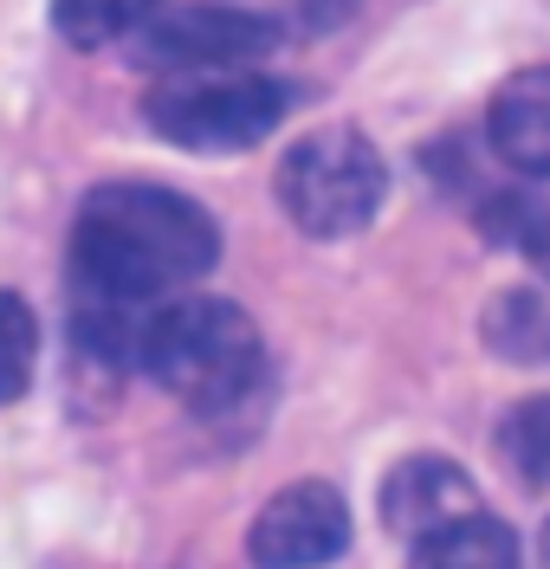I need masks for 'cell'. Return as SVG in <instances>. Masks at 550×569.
Segmentation results:
<instances>
[{
  "mask_svg": "<svg viewBox=\"0 0 550 569\" xmlns=\"http://www.w3.org/2000/svg\"><path fill=\"white\" fill-rule=\"evenodd\" d=\"M220 227L201 201L156 181H104L84 194L72 227V284L91 305L149 311L169 291L214 272Z\"/></svg>",
  "mask_w": 550,
  "mask_h": 569,
  "instance_id": "1",
  "label": "cell"
},
{
  "mask_svg": "<svg viewBox=\"0 0 550 569\" xmlns=\"http://www.w3.org/2000/svg\"><path fill=\"white\" fill-rule=\"evenodd\" d=\"M143 369L176 401H188L194 415H220V408H233L259 382L266 343H259V323L233 298L182 291V298H169V305L149 311Z\"/></svg>",
  "mask_w": 550,
  "mask_h": 569,
  "instance_id": "2",
  "label": "cell"
},
{
  "mask_svg": "<svg viewBox=\"0 0 550 569\" xmlns=\"http://www.w3.org/2000/svg\"><path fill=\"white\" fill-rule=\"evenodd\" d=\"M389 201V162L350 123L311 130L279 162V208L304 240H357Z\"/></svg>",
  "mask_w": 550,
  "mask_h": 569,
  "instance_id": "3",
  "label": "cell"
},
{
  "mask_svg": "<svg viewBox=\"0 0 550 569\" xmlns=\"http://www.w3.org/2000/svg\"><path fill=\"white\" fill-rule=\"evenodd\" d=\"M292 110V84L266 71H182L143 98L149 130L194 156H233L266 142Z\"/></svg>",
  "mask_w": 550,
  "mask_h": 569,
  "instance_id": "4",
  "label": "cell"
},
{
  "mask_svg": "<svg viewBox=\"0 0 550 569\" xmlns=\"http://www.w3.org/2000/svg\"><path fill=\"white\" fill-rule=\"evenodd\" d=\"M350 550V505L324 479H298L259 505L247 557L253 569H324Z\"/></svg>",
  "mask_w": 550,
  "mask_h": 569,
  "instance_id": "5",
  "label": "cell"
},
{
  "mask_svg": "<svg viewBox=\"0 0 550 569\" xmlns=\"http://www.w3.org/2000/svg\"><path fill=\"white\" fill-rule=\"evenodd\" d=\"M137 46H143V66L182 78V71H247L279 46V33L233 7H162L137 33Z\"/></svg>",
  "mask_w": 550,
  "mask_h": 569,
  "instance_id": "6",
  "label": "cell"
},
{
  "mask_svg": "<svg viewBox=\"0 0 550 569\" xmlns=\"http://www.w3.org/2000/svg\"><path fill=\"white\" fill-rule=\"evenodd\" d=\"M473 511H479L473 472L460 460H447V453H408L382 472V525L402 543H421V537L447 531Z\"/></svg>",
  "mask_w": 550,
  "mask_h": 569,
  "instance_id": "7",
  "label": "cell"
},
{
  "mask_svg": "<svg viewBox=\"0 0 550 569\" xmlns=\"http://www.w3.org/2000/svg\"><path fill=\"white\" fill-rule=\"evenodd\" d=\"M486 137L518 176H550V66L512 71L486 110Z\"/></svg>",
  "mask_w": 550,
  "mask_h": 569,
  "instance_id": "8",
  "label": "cell"
},
{
  "mask_svg": "<svg viewBox=\"0 0 550 569\" xmlns=\"http://www.w3.org/2000/svg\"><path fill=\"white\" fill-rule=\"evenodd\" d=\"M408 569H518V537L492 511H473L447 531L408 543Z\"/></svg>",
  "mask_w": 550,
  "mask_h": 569,
  "instance_id": "9",
  "label": "cell"
},
{
  "mask_svg": "<svg viewBox=\"0 0 550 569\" xmlns=\"http://www.w3.org/2000/svg\"><path fill=\"white\" fill-rule=\"evenodd\" d=\"M162 13V0H52V27L66 46H117V39H137Z\"/></svg>",
  "mask_w": 550,
  "mask_h": 569,
  "instance_id": "10",
  "label": "cell"
},
{
  "mask_svg": "<svg viewBox=\"0 0 550 569\" xmlns=\"http://www.w3.org/2000/svg\"><path fill=\"white\" fill-rule=\"evenodd\" d=\"M486 343L518 356V362L550 356V305L538 298V291H506V298L486 311Z\"/></svg>",
  "mask_w": 550,
  "mask_h": 569,
  "instance_id": "11",
  "label": "cell"
},
{
  "mask_svg": "<svg viewBox=\"0 0 550 569\" xmlns=\"http://www.w3.org/2000/svg\"><path fill=\"white\" fill-rule=\"evenodd\" d=\"M499 453H506V466L524 486H550V395L518 401L499 421Z\"/></svg>",
  "mask_w": 550,
  "mask_h": 569,
  "instance_id": "12",
  "label": "cell"
},
{
  "mask_svg": "<svg viewBox=\"0 0 550 569\" xmlns=\"http://www.w3.org/2000/svg\"><path fill=\"white\" fill-rule=\"evenodd\" d=\"M39 362V323L20 291H0V401H20Z\"/></svg>",
  "mask_w": 550,
  "mask_h": 569,
  "instance_id": "13",
  "label": "cell"
},
{
  "mask_svg": "<svg viewBox=\"0 0 550 569\" xmlns=\"http://www.w3.org/2000/svg\"><path fill=\"white\" fill-rule=\"evenodd\" d=\"M544 569H550V518H544Z\"/></svg>",
  "mask_w": 550,
  "mask_h": 569,
  "instance_id": "14",
  "label": "cell"
}]
</instances>
